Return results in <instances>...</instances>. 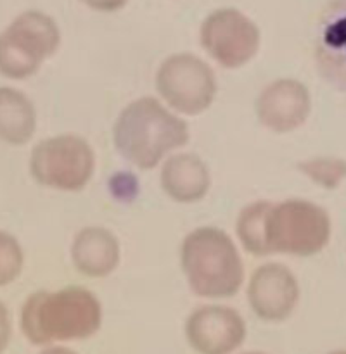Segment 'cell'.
Returning a JSON list of instances; mask_svg holds the SVG:
<instances>
[{"mask_svg":"<svg viewBox=\"0 0 346 354\" xmlns=\"http://www.w3.org/2000/svg\"><path fill=\"white\" fill-rule=\"evenodd\" d=\"M180 258L187 282L197 296L221 299L241 289L244 268L225 232L213 227L190 232L182 244Z\"/></svg>","mask_w":346,"mask_h":354,"instance_id":"3957f363","label":"cell"},{"mask_svg":"<svg viewBox=\"0 0 346 354\" xmlns=\"http://www.w3.org/2000/svg\"><path fill=\"white\" fill-rule=\"evenodd\" d=\"M315 62L322 78L346 93V0H329L318 17Z\"/></svg>","mask_w":346,"mask_h":354,"instance_id":"8fae6325","label":"cell"},{"mask_svg":"<svg viewBox=\"0 0 346 354\" xmlns=\"http://www.w3.org/2000/svg\"><path fill=\"white\" fill-rule=\"evenodd\" d=\"M59 44L55 21L40 10H26L0 33V73L12 80L30 78Z\"/></svg>","mask_w":346,"mask_h":354,"instance_id":"5b68a950","label":"cell"},{"mask_svg":"<svg viewBox=\"0 0 346 354\" xmlns=\"http://www.w3.org/2000/svg\"><path fill=\"white\" fill-rule=\"evenodd\" d=\"M265 234L270 254L313 256L331 239V218L324 207L310 201L289 199L270 206Z\"/></svg>","mask_w":346,"mask_h":354,"instance_id":"277c9868","label":"cell"},{"mask_svg":"<svg viewBox=\"0 0 346 354\" xmlns=\"http://www.w3.org/2000/svg\"><path fill=\"white\" fill-rule=\"evenodd\" d=\"M185 337L199 354H230L244 342L246 324L232 308L203 306L187 318Z\"/></svg>","mask_w":346,"mask_h":354,"instance_id":"9c48e42d","label":"cell"},{"mask_svg":"<svg viewBox=\"0 0 346 354\" xmlns=\"http://www.w3.org/2000/svg\"><path fill=\"white\" fill-rule=\"evenodd\" d=\"M331 354H346V351H334V353H331Z\"/></svg>","mask_w":346,"mask_h":354,"instance_id":"7402d4cb","label":"cell"},{"mask_svg":"<svg viewBox=\"0 0 346 354\" xmlns=\"http://www.w3.org/2000/svg\"><path fill=\"white\" fill-rule=\"evenodd\" d=\"M71 258L80 273L100 279L113 273L120 263V245L106 228H83L73 242Z\"/></svg>","mask_w":346,"mask_h":354,"instance_id":"4fadbf2b","label":"cell"},{"mask_svg":"<svg viewBox=\"0 0 346 354\" xmlns=\"http://www.w3.org/2000/svg\"><path fill=\"white\" fill-rule=\"evenodd\" d=\"M300 169L325 189H334L346 180V161L336 158H318L301 162Z\"/></svg>","mask_w":346,"mask_h":354,"instance_id":"e0dca14e","label":"cell"},{"mask_svg":"<svg viewBox=\"0 0 346 354\" xmlns=\"http://www.w3.org/2000/svg\"><path fill=\"white\" fill-rule=\"evenodd\" d=\"M12 335V327H10V317L7 308L0 303V354L7 349Z\"/></svg>","mask_w":346,"mask_h":354,"instance_id":"d6986e66","label":"cell"},{"mask_svg":"<svg viewBox=\"0 0 346 354\" xmlns=\"http://www.w3.org/2000/svg\"><path fill=\"white\" fill-rule=\"evenodd\" d=\"M86 7L99 12H114V10L123 9L128 0H82Z\"/></svg>","mask_w":346,"mask_h":354,"instance_id":"ffe728a7","label":"cell"},{"mask_svg":"<svg viewBox=\"0 0 346 354\" xmlns=\"http://www.w3.org/2000/svg\"><path fill=\"white\" fill-rule=\"evenodd\" d=\"M201 45L224 68H241L258 52L260 30L237 9H218L201 26Z\"/></svg>","mask_w":346,"mask_h":354,"instance_id":"ba28073f","label":"cell"},{"mask_svg":"<svg viewBox=\"0 0 346 354\" xmlns=\"http://www.w3.org/2000/svg\"><path fill=\"white\" fill-rule=\"evenodd\" d=\"M37 130V113L23 92L0 86V140L10 145H23Z\"/></svg>","mask_w":346,"mask_h":354,"instance_id":"9a60e30c","label":"cell"},{"mask_svg":"<svg viewBox=\"0 0 346 354\" xmlns=\"http://www.w3.org/2000/svg\"><path fill=\"white\" fill-rule=\"evenodd\" d=\"M93 168V151L76 135L47 138L33 149L30 158V171L38 183L66 192L82 190L92 178Z\"/></svg>","mask_w":346,"mask_h":354,"instance_id":"8992f818","label":"cell"},{"mask_svg":"<svg viewBox=\"0 0 346 354\" xmlns=\"http://www.w3.org/2000/svg\"><path fill=\"white\" fill-rule=\"evenodd\" d=\"M40 354H76V353L68 348H61V346H52V348L44 349Z\"/></svg>","mask_w":346,"mask_h":354,"instance_id":"44dd1931","label":"cell"},{"mask_svg":"<svg viewBox=\"0 0 346 354\" xmlns=\"http://www.w3.org/2000/svg\"><path fill=\"white\" fill-rule=\"evenodd\" d=\"M161 187L176 203H196L210 189V171L197 156L176 154L163 165Z\"/></svg>","mask_w":346,"mask_h":354,"instance_id":"5bb4252c","label":"cell"},{"mask_svg":"<svg viewBox=\"0 0 346 354\" xmlns=\"http://www.w3.org/2000/svg\"><path fill=\"white\" fill-rule=\"evenodd\" d=\"M116 151L140 169H152L173 149L189 140V128L152 97L125 107L113 128Z\"/></svg>","mask_w":346,"mask_h":354,"instance_id":"7a4b0ae2","label":"cell"},{"mask_svg":"<svg viewBox=\"0 0 346 354\" xmlns=\"http://www.w3.org/2000/svg\"><path fill=\"white\" fill-rule=\"evenodd\" d=\"M300 299V286L293 272L279 263L263 265L253 273L248 287L251 310L265 322H282Z\"/></svg>","mask_w":346,"mask_h":354,"instance_id":"30bf717a","label":"cell"},{"mask_svg":"<svg viewBox=\"0 0 346 354\" xmlns=\"http://www.w3.org/2000/svg\"><path fill=\"white\" fill-rule=\"evenodd\" d=\"M311 109L308 88L298 80H275L266 85L256 100L260 123L277 133H287L307 121Z\"/></svg>","mask_w":346,"mask_h":354,"instance_id":"7c38bea8","label":"cell"},{"mask_svg":"<svg viewBox=\"0 0 346 354\" xmlns=\"http://www.w3.org/2000/svg\"><path fill=\"white\" fill-rule=\"evenodd\" d=\"M23 249L12 235L0 232V287L14 282L23 270Z\"/></svg>","mask_w":346,"mask_h":354,"instance_id":"ac0fdd59","label":"cell"},{"mask_svg":"<svg viewBox=\"0 0 346 354\" xmlns=\"http://www.w3.org/2000/svg\"><path fill=\"white\" fill-rule=\"evenodd\" d=\"M102 308L90 290L66 287L57 292L31 294L21 311V328L31 344L47 346L61 341H82L97 334Z\"/></svg>","mask_w":346,"mask_h":354,"instance_id":"6da1fadb","label":"cell"},{"mask_svg":"<svg viewBox=\"0 0 346 354\" xmlns=\"http://www.w3.org/2000/svg\"><path fill=\"white\" fill-rule=\"evenodd\" d=\"M244 354H265V353H244Z\"/></svg>","mask_w":346,"mask_h":354,"instance_id":"603a6c76","label":"cell"},{"mask_svg":"<svg viewBox=\"0 0 346 354\" xmlns=\"http://www.w3.org/2000/svg\"><path fill=\"white\" fill-rule=\"evenodd\" d=\"M156 88L170 107L196 116L213 104L217 78L213 69L196 55L175 54L159 66Z\"/></svg>","mask_w":346,"mask_h":354,"instance_id":"52a82bcc","label":"cell"},{"mask_svg":"<svg viewBox=\"0 0 346 354\" xmlns=\"http://www.w3.org/2000/svg\"><path fill=\"white\" fill-rule=\"evenodd\" d=\"M272 204L266 201L249 204L242 209L237 220V235L244 249L255 256L270 254L268 244H266V214Z\"/></svg>","mask_w":346,"mask_h":354,"instance_id":"2e32d148","label":"cell"}]
</instances>
